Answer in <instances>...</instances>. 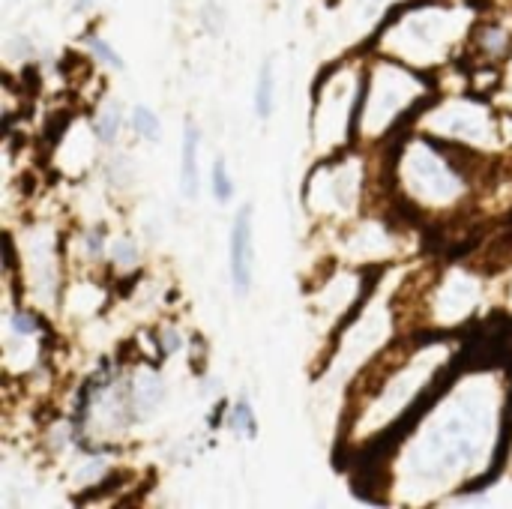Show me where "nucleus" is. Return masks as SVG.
<instances>
[{"mask_svg": "<svg viewBox=\"0 0 512 509\" xmlns=\"http://www.w3.org/2000/svg\"><path fill=\"white\" fill-rule=\"evenodd\" d=\"M12 330L21 333V336H33V333H36V321H33L27 312H15V315H12Z\"/></svg>", "mask_w": 512, "mask_h": 509, "instance_id": "1a4fd4ad", "label": "nucleus"}, {"mask_svg": "<svg viewBox=\"0 0 512 509\" xmlns=\"http://www.w3.org/2000/svg\"><path fill=\"white\" fill-rule=\"evenodd\" d=\"M231 279L240 297L252 288V207H243L231 228Z\"/></svg>", "mask_w": 512, "mask_h": 509, "instance_id": "f257e3e1", "label": "nucleus"}, {"mask_svg": "<svg viewBox=\"0 0 512 509\" xmlns=\"http://www.w3.org/2000/svg\"><path fill=\"white\" fill-rule=\"evenodd\" d=\"M228 423H231L234 432H240V435H246V438H258V417H255V411H252V405H249L246 399H240V402L234 405Z\"/></svg>", "mask_w": 512, "mask_h": 509, "instance_id": "20e7f679", "label": "nucleus"}, {"mask_svg": "<svg viewBox=\"0 0 512 509\" xmlns=\"http://www.w3.org/2000/svg\"><path fill=\"white\" fill-rule=\"evenodd\" d=\"M96 135H99V141L111 144V141L120 135V111H114V108L102 111V114L96 117Z\"/></svg>", "mask_w": 512, "mask_h": 509, "instance_id": "0eeeda50", "label": "nucleus"}, {"mask_svg": "<svg viewBox=\"0 0 512 509\" xmlns=\"http://www.w3.org/2000/svg\"><path fill=\"white\" fill-rule=\"evenodd\" d=\"M213 195H216V201H222V204H228V201L234 198V180H231V174H228L225 159H216V162H213Z\"/></svg>", "mask_w": 512, "mask_h": 509, "instance_id": "423d86ee", "label": "nucleus"}, {"mask_svg": "<svg viewBox=\"0 0 512 509\" xmlns=\"http://www.w3.org/2000/svg\"><path fill=\"white\" fill-rule=\"evenodd\" d=\"M132 126H135V132H138V135H144V138H150V141H159L162 126H159V117H156L150 108L138 105V108L132 111Z\"/></svg>", "mask_w": 512, "mask_h": 509, "instance_id": "39448f33", "label": "nucleus"}, {"mask_svg": "<svg viewBox=\"0 0 512 509\" xmlns=\"http://www.w3.org/2000/svg\"><path fill=\"white\" fill-rule=\"evenodd\" d=\"M87 252H90L93 258H99V255H102V228H99V234H96V231H90V234H87Z\"/></svg>", "mask_w": 512, "mask_h": 509, "instance_id": "f8f14e48", "label": "nucleus"}, {"mask_svg": "<svg viewBox=\"0 0 512 509\" xmlns=\"http://www.w3.org/2000/svg\"><path fill=\"white\" fill-rule=\"evenodd\" d=\"M87 45H90V51H93L99 60H105V63L114 66V69H123V57H120L102 36H87Z\"/></svg>", "mask_w": 512, "mask_h": 509, "instance_id": "6e6552de", "label": "nucleus"}, {"mask_svg": "<svg viewBox=\"0 0 512 509\" xmlns=\"http://www.w3.org/2000/svg\"><path fill=\"white\" fill-rule=\"evenodd\" d=\"M255 114L267 120L273 114V60H264L258 72V87H255Z\"/></svg>", "mask_w": 512, "mask_h": 509, "instance_id": "7ed1b4c3", "label": "nucleus"}, {"mask_svg": "<svg viewBox=\"0 0 512 509\" xmlns=\"http://www.w3.org/2000/svg\"><path fill=\"white\" fill-rule=\"evenodd\" d=\"M483 45H486V48H492V51H504V45H507V33H504L501 27H489V30H486Z\"/></svg>", "mask_w": 512, "mask_h": 509, "instance_id": "9d476101", "label": "nucleus"}, {"mask_svg": "<svg viewBox=\"0 0 512 509\" xmlns=\"http://www.w3.org/2000/svg\"><path fill=\"white\" fill-rule=\"evenodd\" d=\"M180 183H183V195L186 198L198 195V129H195V123H186V129H183Z\"/></svg>", "mask_w": 512, "mask_h": 509, "instance_id": "f03ea898", "label": "nucleus"}, {"mask_svg": "<svg viewBox=\"0 0 512 509\" xmlns=\"http://www.w3.org/2000/svg\"><path fill=\"white\" fill-rule=\"evenodd\" d=\"M114 261H117V264H132V261H135V246H132L129 240L117 243V246H114Z\"/></svg>", "mask_w": 512, "mask_h": 509, "instance_id": "9b49d317", "label": "nucleus"}]
</instances>
